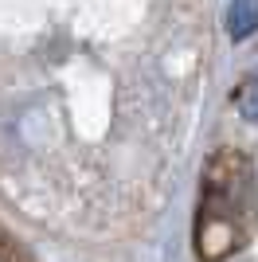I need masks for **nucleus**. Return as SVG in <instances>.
I'll return each mask as SVG.
<instances>
[{
  "label": "nucleus",
  "instance_id": "nucleus-1",
  "mask_svg": "<svg viewBox=\"0 0 258 262\" xmlns=\"http://www.w3.org/2000/svg\"><path fill=\"white\" fill-rule=\"evenodd\" d=\"M227 32H231V39H247L258 32V0H231L227 4Z\"/></svg>",
  "mask_w": 258,
  "mask_h": 262
},
{
  "label": "nucleus",
  "instance_id": "nucleus-2",
  "mask_svg": "<svg viewBox=\"0 0 258 262\" xmlns=\"http://www.w3.org/2000/svg\"><path fill=\"white\" fill-rule=\"evenodd\" d=\"M235 106H239V114L247 121H254L258 125V67L250 71L243 82H239V90H235Z\"/></svg>",
  "mask_w": 258,
  "mask_h": 262
}]
</instances>
